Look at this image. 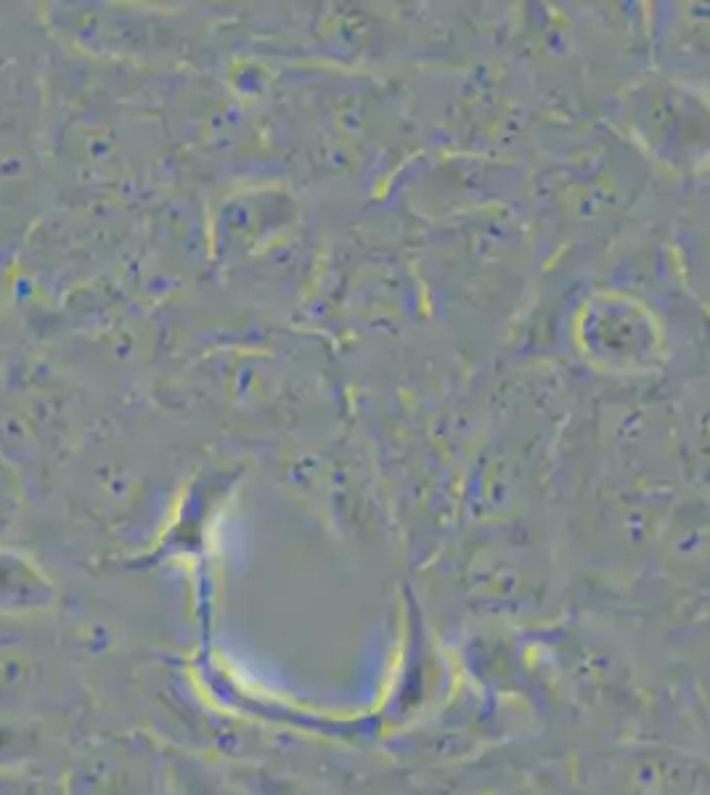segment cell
<instances>
[{
    "label": "cell",
    "mask_w": 710,
    "mask_h": 795,
    "mask_svg": "<svg viewBox=\"0 0 710 795\" xmlns=\"http://www.w3.org/2000/svg\"><path fill=\"white\" fill-rule=\"evenodd\" d=\"M581 353L613 374H649L666 356L663 329L647 305L618 292L589 297L575 324Z\"/></svg>",
    "instance_id": "obj_1"
}]
</instances>
